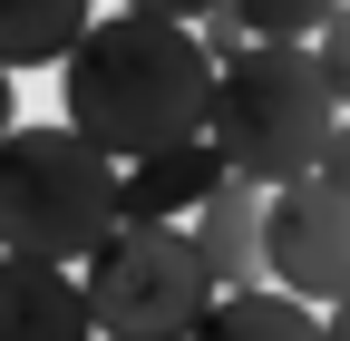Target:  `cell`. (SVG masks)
<instances>
[{"label":"cell","instance_id":"6da1fadb","mask_svg":"<svg viewBox=\"0 0 350 341\" xmlns=\"http://www.w3.org/2000/svg\"><path fill=\"white\" fill-rule=\"evenodd\" d=\"M204 98H214V68L195 49V29H175V20L107 10L59 59V127L107 166L195 147L204 137Z\"/></svg>","mask_w":350,"mask_h":341},{"label":"cell","instance_id":"7a4b0ae2","mask_svg":"<svg viewBox=\"0 0 350 341\" xmlns=\"http://www.w3.org/2000/svg\"><path fill=\"white\" fill-rule=\"evenodd\" d=\"M204 147L234 186L273 195L292 176L331 166L340 147V88L312 68V49H243L214 68V98H204Z\"/></svg>","mask_w":350,"mask_h":341},{"label":"cell","instance_id":"3957f363","mask_svg":"<svg viewBox=\"0 0 350 341\" xmlns=\"http://www.w3.org/2000/svg\"><path fill=\"white\" fill-rule=\"evenodd\" d=\"M117 225V166L88 156L68 127H10L0 137V253L10 264H78Z\"/></svg>","mask_w":350,"mask_h":341},{"label":"cell","instance_id":"277c9868","mask_svg":"<svg viewBox=\"0 0 350 341\" xmlns=\"http://www.w3.org/2000/svg\"><path fill=\"white\" fill-rule=\"evenodd\" d=\"M68 283H78L88 341H185L204 322V303H214L185 225H107L78 253Z\"/></svg>","mask_w":350,"mask_h":341},{"label":"cell","instance_id":"5b68a950","mask_svg":"<svg viewBox=\"0 0 350 341\" xmlns=\"http://www.w3.org/2000/svg\"><path fill=\"white\" fill-rule=\"evenodd\" d=\"M262 273L282 283V303L321 312L350 283V147H331V166L273 186L262 205Z\"/></svg>","mask_w":350,"mask_h":341},{"label":"cell","instance_id":"8992f818","mask_svg":"<svg viewBox=\"0 0 350 341\" xmlns=\"http://www.w3.org/2000/svg\"><path fill=\"white\" fill-rule=\"evenodd\" d=\"M185 244H195V264H204L214 292H253V283H262V195L224 176V186L185 215Z\"/></svg>","mask_w":350,"mask_h":341},{"label":"cell","instance_id":"52a82bcc","mask_svg":"<svg viewBox=\"0 0 350 341\" xmlns=\"http://www.w3.org/2000/svg\"><path fill=\"white\" fill-rule=\"evenodd\" d=\"M224 186V166H214V147H165V156H137L117 166V225H185L195 205Z\"/></svg>","mask_w":350,"mask_h":341},{"label":"cell","instance_id":"ba28073f","mask_svg":"<svg viewBox=\"0 0 350 341\" xmlns=\"http://www.w3.org/2000/svg\"><path fill=\"white\" fill-rule=\"evenodd\" d=\"M0 341H88L78 283L59 264H10L0 253Z\"/></svg>","mask_w":350,"mask_h":341},{"label":"cell","instance_id":"9c48e42d","mask_svg":"<svg viewBox=\"0 0 350 341\" xmlns=\"http://www.w3.org/2000/svg\"><path fill=\"white\" fill-rule=\"evenodd\" d=\"M88 20H98V0H0V78H20V68H59Z\"/></svg>","mask_w":350,"mask_h":341},{"label":"cell","instance_id":"30bf717a","mask_svg":"<svg viewBox=\"0 0 350 341\" xmlns=\"http://www.w3.org/2000/svg\"><path fill=\"white\" fill-rule=\"evenodd\" d=\"M185 341H331V331H321V312H301V303L253 283V292H214Z\"/></svg>","mask_w":350,"mask_h":341},{"label":"cell","instance_id":"8fae6325","mask_svg":"<svg viewBox=\"0 0 350 341\" xmlns=\"http://www.w3.org/2000/svg\"><path fill=\"white\" fill-rule=\"evenodd\" d=\"M224 20L243 29V49H301L321 20H340V0H224Z\"/></svg>","mask_w":350,"mask_h":341},{"label":"cell","instance_id":"7c38bea8","mask_svg":"<svg viewBox=\"0 0 350 341\" xmlns=\"http://www.w3.org/2000/svg\"><path fill=\"white\" fill-rule=\"evenodd\" d=\"M117 10H137V20H175V29H195L204 10H224V0H117Z\"/></svg>","mask_w":350,"mask_h":341},{"label":"cell","instance_id":"4fadbf2b","mask_svg":"<svg viewBox=\"0 0 350 341\" xmlns=\"http://www.w3.org/2000/svg\"><path fill=\"white\" fill-rule=\"evenodd\" d=\"M10 127H20V88L0 78V137H10Z\"/></svg>","mask_w":350,"mask_h":341}]
</instances>
